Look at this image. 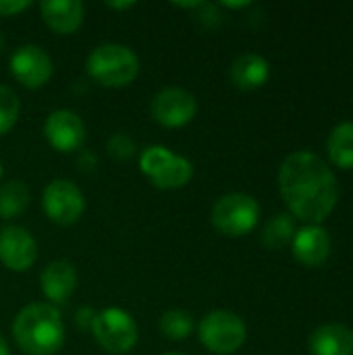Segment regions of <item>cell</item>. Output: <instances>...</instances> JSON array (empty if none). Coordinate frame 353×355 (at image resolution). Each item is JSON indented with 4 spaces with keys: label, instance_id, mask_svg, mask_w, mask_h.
Here are the masks:
<instances>
[{
    "label": "cell",
    "instance_id": "cell-29",
    "mask_svg": "<svg viewBox=\"0 0 353 355\" xmlns=\"http://www.w3.org/2000/svg\"><path fill=\"white\" fill-rule=\"evenodd\" d=\"M0 355H10V349H8V343H6V339L0 335Z\"/></svg>",
    "mask_w": 353,
    "mask_h": 355
},
{
    "label": "cell",
    "instance_id": "cell-27",
    "mask_svg": "<svg viewBox=\"0 0 353 355\" xmlns=\"http://www.w3.org/2000/svg\"><path fill=\"white\" fill-rule=\"evenodd\" d=\"M108 8H114V10H127V8H133L135 6V0H127V2H106Z\"/></svg>",
    "mask_w": 353,
    "mask_h": 355
},
{
    "label": "cell",
    "instance_id": "cell-13",
    "mask_svg": "<svg viewBox=\"0 0 353 355\" xmlns=\"http://www.w3.org/2000/svg\"><path fill=\"white\" fill-rule=\"evenodd\" d=\"M291 252L300 264L308 268H318L331 256V237L320 225H306L295 233L291 241Z\"/></svg>",
    "mask_w": 353,
    "mask_h": 355
},
{
    "label": "cell",
    "instance_id": "cell-4",
    "mask_svg": "<svg viewBox=\"0 0 353 355\" xmlns=\"http://www.w3.org/2000/svg\"><path fill=\"white\" fill-rule=\"evenodd\" d=\"M139 168L158 189H181L193 179L191 160L164 146L144 148L139 154Z\"/></svg>",
    "mask_w": 353,
    "mask_h": 355
},
{
    "label": "cell",
    "instance_id": "cell-23",
    "mask_svg": "<svg viewBox=\"0 0 353 355\" xmlns=\"http://www.w3.org/2000/svg\"><path fill=\"white\" fill-rule=\"evenodd\" d=\"M106 150L114 160H131L137 152V144L135 139L125 133V131H117L108 137L106 141Z\"/></svg>",
    "mask_w": 353,
    "mask_h": 355
},
{
    "label": "cell",
    "instance_id": "cell-5",
    "mask_svg": "<svg viewBox=\"0 0 353 355\" xmlns=\"http://www.w3.org/2000/svg\"><path fill=\"white\" fill-rule=\"evenodd\" d=\"M200 343L216 355L239 352L248 339V327L239 314L231 310H210L198 324Z\"/></svg>",
    "mask_w": 353,
    "mask_h": 355
},
{
    "label": "cell",
    "instance_id": "cell-10",
    "mask_svg": "<svg viewBox=\"0 0 353 355\" xmlns=\"http://www.w3.org/2000/svg\"><path fill=\"white\" fill-rule=\"evenodd\" d=\"M10 73L23 87L40 89L50 81L54 62L42 46L23 44L10 56Z\"/></svg>",
    "mask_w": 353,
    "mask_h": 355
},
{
    "label": "cell",
    "instance_id": "cell-12",
    "mask_svg": "<svg viewBox=\"0 0 353 355\" xmlns=\"http://www.w3.org/2000/svg\"><path fill=\"white\" fill-rule=\"evenodd\" d=\"M37 260V243L33 235L19 225L0 229V262L12 272L29 270Z\"/></svg>",
    "mask_w": 353,
    "mask_h": 355
},
{
    "label": "cell",
    "instance_id": "cell-32",
    "mask_svg": "<svg viewBox=\"0 0 353 355\" xmlns=\"http://www.w3.org/2000/svg\"><path fill=\"white\" fill-rule=\"evenodd\" d=\"M0 177H2V162H0Z\"/></svg>",
    "mask_w": 353,
    "mask_h": 355
},
{
    "label": "cell",
    "instance_id": "cell-24",
    "mask_svg": "<svg viewBox=\"0 0 353 355\" xmlns=\"http://www.w3.org/2000/svg\"><path fill=\"white\" fill-rule=\"evenodd\" d=\"M193 10H198L196 17H198V21H200L204 27H216V25L221 23V12H218L216 4H210V2L200 0V4H198Z\"/></svg>",
    "mask_w": 353,
    "mask_h": 355
},
{
    "label": "cell",
    "instance_id": "cell-6",
    "mask_svg": "<svg viewBox=\"0 0 353 355\" xmlns=\"http://www.w3.org/2000/svg\"><path fill=\"white\" fill-rule=\"evenodd\" d=\"M210 220L212 227L227 237H246L258 227L260 206L250 193L233 191L214 202Z\"/></svg>",
    "mask_w": 353,
    "mask_h": 355
},
{
    "label": "cell",
    "instance_id": "cell-20",
    "mask_svg": "<svg viewBox=\"0 0 353 355\" xmlns=\"http://www.w3.org/2000/svg\"><path fill=\"white\" fill-rule=\"evenodd\" d=\"M31 193L29 187L23 181H6L0 185V218L4 220H12L17 216H21L27 206H29Z\"/></svg>",
    "mask_w": 353,
    "mask_h": 355
},
{
    "label": "cell",
    "instance_id": "cell-3",
    "mask_svg": "<svg viewBox=\"0 0 353 355\" xmlns=\"http://www.w3.org/2000/svg\"><path fill=\"white\" fill-rule=\"evenodd\" d=\"M85 69L104 87H127L139 75V58L125 44L104 42L89 52Z\"/></svg>",
    "mask_w": 353,
    "mask_h": 355
},
{
    "label": "cell",
    "instance_id": "cell-21",
    "mask_svg": "<svg viewBox=\"0 0 353 355\" xmlns=\"http://www.w3.org/2000/svg\"><path fill=\"white\" fill-rule=\"evenodd\" d=\"M158 329H160L162 337H166L171 341H185V339H189L193 335L196 322H193V316L187 310L173 308V310H166L160 316Z\"/></svg>",
    "mask_w": 353,
    "mask_h": 355
},
{
    "label": "cell",
    "instance_id": "cell-16",
    "mask_svg": "<svg viewBox=\"0 0 353 355\" xmlns=\"http://www.w3.org/2000/svg\"><path fill=\"white\" fill-rule=\"evenodd\" d=\"M310 355H353V331L343 322H327L308 337Z\"/></svg>",
    "mask_w": 353,
    "mask_h": 355
},
{
    "label": "cell",
    "instance_id": "cell-14",
    "mask_svg": "<svg viewBox=\"0 0 353 355\" xmlns=\"http://www.w3.org/2000/svg\"><path fill=\"white\" fill-rule=\"evenodd\" d=\"M77 270L69 260H52L40 275V287L48 304H64L77 289Z\"/></svg>",
    "mask_w": 353,
    "mask_h": 355
},
{
    "label": "cell",
    "instance_id": "cell-31",
    "mask_svg": "<svg viewBox=\"0 0 353 355\" xmlns=\"http://www.w3.org/2000/svg\"><path fill=\"white\" fill-rule=\"evenodd\" d=\"M162 355H185V354H177V352H171V354H162Z\"/></svg>",
    "mask_w": 353,
    "mask_h": 355
},
{
    "label": "cell",
    "instance_id": "cell-30",
    "mask_svg": "<svg viewBox=\"0 0 353 355\" xmlns=\"http://www.w3.org/2000/svg\"><path fill=\"white\" fill-rule=\"evenodd\" d=\"M4 44H6V42H4V35H2V31H0V54H2V50H4Z\"/></svg>",
    "mask_w": 353,
    "mask_h": 355
},
{
    "label": "cell",
    "instance_id": "cell-11",
    "mask_svg": "<svg viewBox=\"0 0 353 355\" xmlns=\"http://www.w3.org/2000/svg\"><path fill=\"white\" fill-rule=\"evenodd\" d=\"M85 135V123L75 110L58 108L50 112L44 121V137L60 154L81 150Z\"/></svg>",
    "mask_w": 353,
    "mask_h": 355
},
{
    "label": "cell",
    "instance_id": "cell-19",
    "mask_svg": "<svg viewBox=\"0 0 353 355\" xmlns=\"http://www.w3.org/2000/svg\"><path fill=\"white\" fill-rule=\"evenodd\" d=\"M295 233H298V229H295L293 216L289 212H279L264 225L260 239L266 250L277 252V250H283L285 245H289L293 241Z\"/></svg>",
    "mask_w": 353,
    "mask_h": 355
},
{
    "label": "cell",
    "instance_id": "cell-26",
    "mask_svg": "<svg viewBox=\"0 0 353 355\" xmlns=\"http://www.w3.org/2000/svg\"><path fill=\"white\" fill-rule=\"evenodd\" d=\"M94 316H96V312L94 310H89V308H83V310H79L77 312V322H79V327L83 329V327H92V322H94Z\"/></svg>",
    "mask_w": 353,
    "mask_h": 355
},
{
    "label": "cell",
    "instance_id": "cell-15",
    "mask_svg": "<svg viewBox=\"0 0 353 355\" xmlns=\"http://www.w3.org/2000/svg\"><path fill=\"white\" fill-rule=\"evenodd\" d=\"M40 15L48 29L58 35H71L83 25L85 6L81 0H44L40 2Z\"/></svg>",
    "mask_w": 353,
    "mask_h": 355
},
{
    "label": "cell",
    "instance_id": "cell-9",
    "mask_svg": "<svg viewBox=\"0 0 353 355\" xmlns=\"http://www.w3.org/2000/svg\"><path fill=\"white\" fill-rule=\"evenodd\" d=\"M198 112V100L191 92L183 87H162L154 94L150 102V114L152 119L166 127V129H179L193 121Z\"/></svg>",
    "mask_w": 353,
    "mask_h": 355
},
{
    "label": "cell",
    "instance_id": "cell-7",
    "mask_svg": "<svg viewBox=\"0 0 353 355\" xmlns=\"http://www.w3.org/2000/svg\"><path fill=\"white\" fill-rule=\"evenodd\" d=\"M89 331L96 343L110 355L129 354L139 339L135 318L123 308H104L96 312Z\"/></svg>",
    "mask_w": 353,
    "mask_h": 355
},
{
    "label": "cell",
    "instance_id": "cell-2",
    "mask_svg": "<svg viewBox=\"0 0 353 355\" xmlns=\"http://www.w3.org/2000/svg\"><path fill=\"white\" fill-rule=\"evenodd\" d=\"M12 339L27 355H56L64 345V322L52 304H27L12 320Z\"/></svg>",
    "mask_w": 353,
    "mask_h": 355
},
{
    "label": "cell",
    "instance_id": "cell-25",
    "mask_svg": "<svg viewBox=\"0 0 353 355\" xmlns=\"http://www.w3.org/2000/svg\"><path fill=\"white\" fill-rule=\"evenodd\" d=\"M31 6L29 0H0V17H15L21 15Z\"/></svg>",
    "mask_w": 353,
    "mask_h": 355
},
{
    "label": "cell",
    "instance_id": "cell-18",
    "mask_svg": "<svg viewBox=\"0 0 353 355\" xmlns=\"http://www.w3.org/2000/svg\"><path fill=\"white\" fill-rule=\"evenodd\" d=\"M327 152L335 166L343 171L353 168V121H343L329 133Z\"/></svg>",
    "mask_w": 353,
    "mask_h": 355
},
{
    "label": "cell",
    "instance_id": "cell-28",
    "mask_svg": "<svg viewBox=\"0 0 353 355\" xmlns=\"http://www.w3.org/2000/svg\"><path fill=\"white\" fill-rule=\"evenodd\" d=\"M252 2H221V6H225V8H246V6H250Z\"/></svg>",
    "mask_w": 353,
    "mask_h": 355
},
{
    "label": "cell",
    "instance_id": "cell-17",
    "mask_svg": "<svg viewBox=\"0 0 353 355\" xmlns=\"http://www.w3.org/2000/svg\"><path fill=\"white\" fill-rule=\"evenodd\" d=\"M229 77H231V83L237 89L252 92V89L262 87L268 81V77H270V64H268V60L264 56H260L256 52H248V54L237 56L231 62Z\"/></svg>",
    "mask_w": 353,
    "mask_h": 355
},
{
    "label": "cell",
    "instance_id": "cell-1",
    "mask_svg": "<svg viewBox=\"0 0 353 355\" xmlns=\"http://www.w3.org/2000/svg\"><path fill=\"white\" fill-rule=\"evenodd\" d=\"M279 191L291 216L320 225L337 206L339 181L318 154L298 150L281 162Z\"/></svg>",
    "mask_w": 353,
    "mask_h": 355
},
{
    "label": "cell",
    "instance_id": "cell-8",
    "mask_svg": "<svg viewBox=\"0 0 353 355\" xmlns=\"http://www.w3.org/2000/svg\"><path fill=\"white\" fill-rule=\"evenodd\" d=\"M42 206L52 223L60 227H71L83 216L85 198L83 191L77 187V183L69 179H54L44 187Z\"/></svg>",
    "mask_w": 353,
    "mask_h": 355
},
{
    "label": "cell",
    "instance_id": "cell-22",
    "mask_svg": "<svg viewBox=\"0 0 353 355\" xmlns=\"http://www.w3.org/2000/svg\"><path fill=\"white\" fill-rule=\"evenodd\" d=\"M21 114V102L19 96L8 87V85H0V135L8 133Z\"/></svg>",
    "mask_w": 353,
    "mask_h": 355
}]
</instances>
